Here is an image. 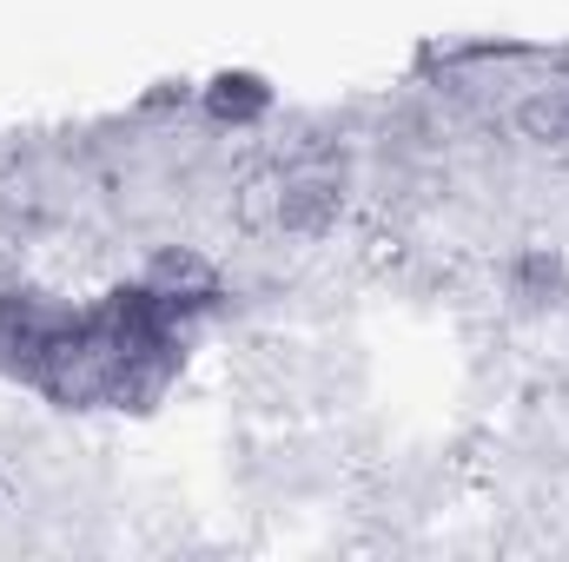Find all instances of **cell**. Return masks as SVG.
<instances>
[{
  "instance_id": "cell-1",
  "label": "cell",
  "mask_w": 569,
  "mask_h": 562,
  "mask_svg": "<svg viewBox=\"0 0 569 562\" xmlns=\"http://www.w3.org/2000/svg\"><path fill=\"white\" fill-rule=\"evenodd\" d=\"M523 133L543 145H569V93H543L523 107Z\"/></svg>"
}]
</instances>
